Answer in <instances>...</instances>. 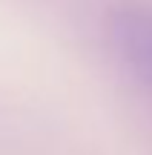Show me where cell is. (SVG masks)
Returning <instances> with one entry per match:
<instances>
[{
    "label": "cell",
    "instance_id": "obj_1",
    "mask_svg": "<svg viewBox=\"0 0 152 155\" xmlns=\"http://www.w3.org/2000/svg\"><path fill=\"white\" fill-rule=\"evenodd\" d=\"M106 26L124 66L152 92V0H118Z\"/></svg>",
    "mask_w": 152,
    "mask_h": 155
}]
</instances>
